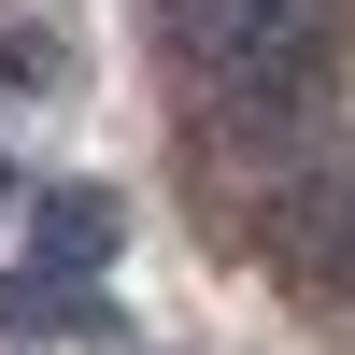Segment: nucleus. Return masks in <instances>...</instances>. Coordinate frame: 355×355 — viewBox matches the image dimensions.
Returning a JSON list of instances; mask_svg holds the SVG:
<instances>
[{"mask_svg":"<svg viewBox=\"0 0 355 355\" xmlns=\"http://www.w3.org/2000/svg\"><path fill=\"white\" fill-rule=\"evenodd\" d=\"M157 43L214 128H284L341 43V0H157Z\"/></svg>","mask_w":355,"mask_h":355,"instance_id":"f257e3e1","label":"nucleus"},{"mask_svg":"<svg viewBox=\"0 0 355 355\" xmlns=\"http://www.w3.org/2000/svg\"><path fill=\"white\" fill-rule=\"evenodd\" d=\"M256 227H270L327 299H355V142H299V157H270Z\"/></svg>","mask_w":355,"mask_h":355,"instance_id":"f03ea898","label":"nucleus"},{"mask_svg":"<svg viewBox=\"0 0 355 355\" xmlns=\"http://www.w3.org/2000/svg\"><path fill=\"white\" fill-rule=\"evenodd\" d=\"M100 256H114V199H100V185H43V214H28V270H43V284H85Z\"/></svg>","mask_w":355,"mask_h":355,"instance_id":"7ed1b4c3","label":"nucleus"}]
</instances>
